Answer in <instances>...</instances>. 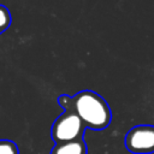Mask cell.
<instances>
[{"mask_svg":"<svg viewBox=\"0 0 154 154\" xmlns=\"http://www.w3.org/2000/svg\"><path fill=\"white\" fill-rule=\"evenodd\" d=\"M87 126L72 109L64 111L51 128V138L55 144L83 140Z\"/></svg>","mask_w":154,"mask_h":154,"instance_id":"2","label":"cell"},{"mask_svg":"<svg viewBox=\"0 0 154 154\" xmlns=\"http://www.w3.org/2000/svg\"><path fill=\"white\" fill-rule=\"evenodd\" d=\"M11 24V13L8 8L4 5H0V34H2Z\"/></svg>","mask_w":154,"mask_h":154,"instance_id":"6","label":"cell"},{"mask_svg":"<svg viewBox=\"0 0 154 154\" xmlns=\"http://www.w3.org/2000/svg\"><path fill=\"white\" fill-rule=\"evenodd\" d=\"M126 149L132 154L154 153V125H136L131 128L124 138Z\"/></svg>","mask_w":154,"mask_h":154,"instance_id":"3","label":"cell"},{"mask_svg":"<svg viewBox=\"0 0 154 154\" xmlns=\"http://www.w3.org/2000/svg\"><path fill=\"white\" fill-rule=\"evenodd\" d=\"M49 154H88V148L84 140H79L55 144Z\"/></svg>","mask_w":154,"mask_h":154,"instance_id":"4","label":"cell"},{"mask_svg":"<svg viewBox=\"0 0 154 154\" xmlns=\"http://www.w3.org/2000/svg\"><path fill=\"white\" fill-rule=\"evenodd\" d=\"M58 103L64 111L72 109L82 119L84 125L91 130L106 129L112 120V112L106 100L91 90H83L75 96L60 95Z\"/></svg>","mask_w":154,"mask_h":154,"instance_id":"1","label":"cell"},{"mask_svg":"<svg viewBox=\"0 0 154 154\" xmlns=\"http://www.w3.org/2000/svg\"><path fill=\"white\" fill-rule=\"evenodd\" d=\"M0 154H19L18 146L11 140H0Z\"/></svg>","mask_w":154,"mask_h":154,"instance_id":"5","label":"cell"}]
</instances>
